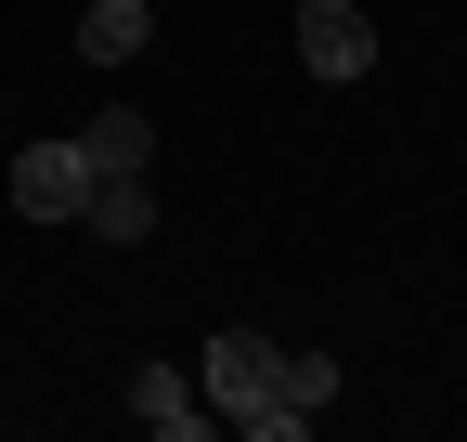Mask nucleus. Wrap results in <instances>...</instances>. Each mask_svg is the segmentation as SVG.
<instances>
[{"label": "nucleus", "mask_w": 467, "mask_h": 442, "mask_svg": "<svg viewBox=\"0 0 467 442\" xmlns=\"http://www.w3.org/2000/svg\"><path fill=\"white\" fill-rule=\"evenodd\" d=\"M91 183H104V170H91L78 143H26V156H14V208H26V221H78Z\"/></svg>", "instance_id": "obj_3"}, {"label": "nucleus", "mask_w": 467, "mask_h": 442, "mask_svg": "<svg viewBox=\"0 0 467 442\" xmlns=\"http://www.w3.org/2000/svg\"><path fill=\"white\" fill-rule=\"evenodd\" d=\"M78 221H91L104 247H143V235H156V195H143V170H130V183H91V208H78Z\"/></svg>", "instance_id": "obj_7"}, {"label": "nucleus", "mask_w": 467, "mask_h": 442, "mask_svg": "<svg viewBox=\"0 0 467 442\" xmlns=\"http://www.w3.org/2000/svg\"><path fill=\"white\" fill-rule=\"evenodd\" d=\"M143 39H156V0H91L78 14V66H143Z\"/></svg>", "instance_id": "obj_6"}, {"label": "nucleus", "mask_w": 467, "mask_h": 442, "mask_svg": "<svg viewBox=\"0 0 467 442\" xmlns=\"http://www.w3.org/2000/svg\"><path fill=\"white\" fill-rule=\"evenodd\" d=\"M299 66L337 91V79H377V14L364 0H299Z\"/></svg>", "instance_id": "obj_2"}, {"label": "nucleus", "mask_w": 467, "mask_h": 442, "mask_svg": "<svg viewBox=\"0 0 467 442\" xmlns=\"http://www.w3.org/2000/svg\"><path fill=\"white\" fill-rule=\"evenodd\" d=\"M78 156L104 183H130V170H156V131H143V104H91V131H78Z\"/></svg>", "instance_id": "obj_5"}, {"label": "nucleus", "mask_w": 467, "mask_h": 442, "mask_svg": "<svg viewBox=\"0 0 467 442\" xmlns=\"http://www.w3.org/2000/svg\"><path fill=\"white\" fill-rule=\"evenodd\" d=\"M195 391H208L221 429H247V442H299L312 429L299 404H285V352L260 339V325H221V339L195 352Z\"/></svg>", "instance_id": "obj_1"}, {"label": "nucleus", "mask_w": 467, "mask_h": 442, "mask_svg": "<svg viewBox=\"0 0 467 442\" xmlns=\"http://www.w3.org/2000/svg\"><path fill=\"white\" fill-rule=\"evenodd\" d=\"M130 416H143L156 442H208V429H221L208 391H195V364H143V377H130Z\"/></svg>", "instance_id": "obj_4"}, {"label": "nucleus", "mask_w": 467, "mask_h": 442, "mask_svg": "<svg viewBox=\"0 0 467 442\" xmlns=\"http://www.w3.org/2000/svg\"><path fill=\"white\" fill-rule=\"evenodd\" d=\"M285 404L325 416V404H337V364H325V352H285Z\"/></svg>", "instance_id": "obj_8"}]
</instances>
